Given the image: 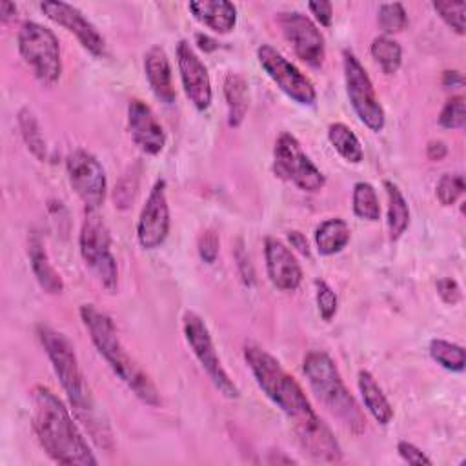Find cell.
<instances>
[{"label": "cell", "instance_id": "obj_1", "mask_svg": "<svg viewBox=\"0 0 466 466\" xmlns=\"http://www.w3.org/2000/svg\"><path fill=\"white\" fill-rule=\"evenodd\" d=\"M244 359L264 395L289 419L300 448L319 462H339L342 459L340 446L311 408L300 384L257 344L248 342L244 346Z\"/></svg>", "mask_w": 466, "mask_h": 466}, {"label": "cell", "instance_id": "obj_2", "mask_svg": "<svg viewBox=\"0 0 466 466\" xmlns=\"http://www.w3.org/2000/svg\"><path fill=\"white\" fill-rule=\"evenodd\" d=\"M36 335H38V340H40L44 351L47 353V357L53 364V370H55L76 417L84 422V426L91 433L93 441L100 448H111L109 426L102 419V413L86 384L84 373L80 370V364H78V359L75 353V346L64 333H60L46 324H40L36 328Z\"/></svg>", "mask_w": 466, "mask_h": 466}, {"label": "cell", "instance_id": "obj_3", "mask_svg": "<svg viewBox=\"0 0 466 466\" xmlns=\"http://www.w3.org/2000/svg\"><path fill=\"white\" fill-rule=\"evenodd\" d=\"M33 430L44 451L58 464L95 466L96 459L64 402L46 386L31 391Z\"/></svg>", "mask_w": 466, "mask_h": 466}, {"label": "cell", "instance_id": "obj_4", "mask_svg": "<svg viewBox=\"0 0 466 466\" xmlns=\"http://www.w3.org/2000/svg\"><path fill=\"white\" fill-rule=\"evenodd\" d=\"M80 319L98 350V353L106 359L113 373L146 404L158 406L160 395L149 375L131 359V355L122 346L116 328L109 315L100 311L93 304L80 306Z\"/></svg>", "mask_w": 466, "mask_h": 466}, {"label": "cell", "instance_id": "obj_5", "mask_svg": "<svg viewBox=\"0 0 466 466\" xmlns=\"http://www.w3.org/2000/svg\"><path fill=\"white\" fill-rule=\"evenodd\" d=\"M304 375L317 395V399L326 406V410L340 420V424L355 435L364 433L366 417L359 408L355 397L348 391L342 377L324 351H309L302 362Z\"/></svg>", "mask_w": 466, "mask_h": 466}, {"label": "cell", "instance_id": "obj_6", "mask_svg": "<svg viewBox=\"0 0 466 466\" xmlns=\"http://www.w3.org/2000/svg\"><path fill=\"white\" fill-rule=\"evenodd\" d=\"M18 53L42 84L51 86L60 78V44L49 27L31 20L24 22L18 31Z\"/></svg>", "mask_w": 466, "mask_h": 466}, {"label": "cell", "instance_id": "obj_7", "mask_svg": "<svg viewBox=\"0 0 466 466\" xmlns=\"http://www.w3.org/2000/svg\"><path fill=\"white\" fill-rule=\"evenodd\" d=\"M78 246L80 255L91 273L107 291H115L118 284V268L111 253V233L96 211H87L82 222Z\"/></svg>", "mask_w": 466, "mask_h": 466}, {"label": "cell", "instance_id": "obj_8", "mask_svg": "<svg viewBox=\"0 0 466 466\" xmlns=\"http://www.w3.org/2000/svg\"><path fill=\"white\" fill-rule=\"evenodd\" d=\"M342 67H344L346 93L355 115L370 131H375V133L382 131L386 124V115L364 66L359 62V58L351 51L344 49Z\"/></svg>", "mask_w": 466, "mask_h": 466}, {"label": "cell", "instance_id": "obj_9", "mask_svg": "<svg viewBox=\"0 0 466 466\" xmlns=\"http://www.w3.org/2000/svg\"><path fill=\"white\" fill-rule=\"evenodd\" d=\"M273 167L280 178L308 193H315L326 184L324 173L311 162L291 133L279 135L273 147Z\"/></svg>", "mask_w": 466, "mask_h": 466}, {"label": "cell", "instance_id": "obj_10", "mask_svg": "<svg viewBox=\"0 0 466 466\" xmlns=\"http://www.w3.org/2000/svg\"><path fill=\"white\" fill-rule=\"evenodd\" d=\"M182 329H184V337H186L193 355L197 357V360L200 362V366L204 368L208 377L211 379L213 386L224 397L238 399L240 391H238L237 384L233 382V379H229L228 371L224 370L206 322L197 313L186 311L184 320H182Z\"/></svg>", "mask_w": 466, "mask_h": 466}, {"label": "cell", "instance_id": "obj_11", "mask_svg": "<svg viewBox=\"0 0 466 466\" xmlns=\"http://www.w3.org/2000/svg\"><path fill=\"white\" fill-rule=\"evenodd\" d=\"M257 58L268 76L286 93L291 100L300 106H313L317 100V91L311 80L286 56H282L275 47L262 44L257 49Z\"/></svg>", "mask_w": 466, "mask_h": 466}, {"label": "cell", "instance_id": "obj_12", "mask_svg": "<svg viewBox=\"0 0 466 466\" xmlns=\"http://www.w3.org/2000/svg\"><path fill=\"white\" fill-rule=\"evenodd\" d=\"M67 178L73 191L87 211H96L106 198V171L102 164L86 149H75L66 160Z\"/></svg>", "mask_w": 466, "mask_h": 466}, {"label": "cell", "instance_id": "obj_13", "mask_svg": "<svg viewBox=\"0 0 466 466\" xmlns=\"http://www.w3.org/2000/svg\"><path fill=\"white\" fill-rule=\"evenodd\" d=\"M277 22L295 55L311 67H320L326 58V44L315 22L300 11L279 13Z\"/></svg>", "mask_w": 466, "mask_h": 466}, {"label": "cell", "instance_id": "obj_14", "mask_svg": "<svg viewBox=\"0 0 466 466\" xmlns=\"http://www.w3.org/2000/svg\"><path fill=\"white\" fill-rule=\"evenodd\" d=\"M169 222L171 220H169V206H167V195H166V180L158 178L153 184L137 222L138 244L146 249L158 248L167 238Z\"/></svg>", "mask_w": 466, "mask_h": 466}, {"label": "cell", "instance_id": "obj_15", "mask_svg": "<svg viewBox=\"0 0 466 466\" xmlns=\"http://www.w3.org/2000/svg\"><path fill=\"white\" fill-rule=\"evenodd\" d=\"M40 9L49 20L62 25L69 33H73L82 44V47H86L93 56H104L107 53L104 36L75 5H69L66 2L47 0L40 4Z\"/></svg>", "mask_w": 466, "mask_h": 466}, {"label": "cell", "instance_id": "obj_16", "mask_svg": "<svg viewBox=\"0 0 466 466\" xmlns=\"http://www.w3.org/2000/svg\"><path fill=\"white\" fill-rule=\"evenodd\" d=\"M177 64L186 96L195 106V109L206 111L213 98L211 80L204 62L198 58L187 40H180L177 44Z\"/></svg>", "mask_w": 466, "mask_h": 466}, {"label": "cell", "instance_id": "obj_17", "mask_svg": "<svg viewBox=\"0 0 466 466\" xmlns=\"http://www.w3.org/2000/svg\"><path fill=\"white\" fill-rule=\"evenodd\" d=\"M127 129L133 142L147 155H158L166 146V131L162 124L153 109L138 98L129 100Z\"/></svg>", "mask_w": 466, "mask_h": 466}, {"label": "cell", "instance_id": "obj_18", "mask_svg": "<svg viewBox=\"0 0 466 466\" xmlns=\"http://www.w3.org/2000/svg\"><path fill=\"white\" fill-rule=\"evenodd\" d=\"M266 271L271 284L282 291H293L302 282V269L291 249L275 237L264 240Z\"/></svg>", "mask_w": 466, "mask_h": 466}, {"label": "cell", "instance_id": "obj_19", "mask_svg": "<svg viewBox=\"0 0 466 466\" xmlns=\"http://www.w3.org/2000/svg\"><path fill=\"white\" fill-rule=\"evenodd\" d=\"M144 71L146 78L149 82V87L153 89L155 96L162 100L164 104L175 102V86H173V75H171V64L169 58L160 46H153L144 55Z\"/></svg>", "mask_w": 466, "mask_h": 466}, {"label": "cell", "instance_id": "obj_20", "mask_svg": "<svg viewBox=\"0 0 466 466\" xmlns=\"http://www.w3.org/2000/svg\"><path fill=\"white\" fill-rule=\"evenodd\" d=\"M193 16L218 35L229 33L237 24V7L228 0H200L187 4Z\"/></svg>", "mask_w": 466, "mask_h": 466}, {"label": "cell", "instance_id": "obj_21", "mask_svg": "<svg viewBox=\"0 0 466 466\" xmlns=\"http://www.w3.org/2000/svg\"><path fill=\"white\" fill-rule=\"evenodd\" d=\"M27 255H29V264L33 269V275L40 288L49 293V295H58L64 291V280L60 273L55 269L51 264L46 246L38 233H31L29 242H27Z\"/></svg>", "mask_w": 466, "mask_h": 466}, {"label": "cell", "instance_id": "obj_22", "mask_svg": "<svg viewBox=\"0 0 466 466\" xmlns=\"http://www.w3.org/2000/svg\"><path fill=\"white\" fill-rule=\"evenodd\" d=\"M357 384H359L362 402L366 410L371 413V417L382 426L390 424L393 419V408L386 399L384 391L380 390V386L377 384L375 377L368 370H360Z\"/></svg>", "mask_w": 466, "mask_h": 466}, {"label": "cell", "instance_id": "obj_23", "mask_svg": "<svg viewBox=\"0 0 466 466\" xmlns=\"http://www.w3.org/2000/svg\"><path fill=\"white\" fill-rule=\"evenodd\" d=\"M248 80L238 73H229L224 78V98L228 106V126L238 127L248 113L249 89Z\"/></svg>", "mask_w": 466, "mask_h": 466}, {"label": "cell", "instance_id": "obj_24", "mask_svg": "<svg viewBox=\"0 0 466 466\" xmlns=\"http://www.w3.org/2000/svg\"><path fill=\"white\" fill-rule=\"evenodd\" d=\"M351 238L350 226L346 220L335 217V218H326L320 222L315 229V244L320 255H335L346 248V244Z\"/></svg>", "mask_w": 466, "mask_h": 466}, {"label": "cell", "instance_id": "obj_25", "mask_svg": "<svg viewBox=\"0 0 466 466\" xmlns=\"http://www.w3.org/2000/svg\"><path fill=\"white\" fill-rule=\"evenodd\" d=\"M384 189L388 197V231L390 238L397 240L410 226V206L397 184L384 180Z\"/></svg>", "mask_w": 466, "mask_h": 466}, {"label": "cell", "instance_id": "obj_26", "mask_svg": "<svg viewBox=\"0 0 466 466\" xmlns=\"http://www.w3.org/2000/svg\"><path fill=\"white\" fill-rule=\"evenodd\" d=\"M328 140L333 146V149L348 162L359 164L364 157L362 146L357 138V135L342 122H333L328 127Z\"/></svg>", "mask_w": 466, "mask_h": 466}, {"label": "cell", "instance_id": "obj_27", "mask_svg": "<svg viewBox=\"0 0 466 466\" xmlns=\"http://www.w3.org/2000/svg\"><path fill=\"white\" fill-rule=\"evenodd\" d=\"M18 127H20V135H22L27 149L38 160H46L47 158V146H46L40 124H38L35 113L29 107H22L18 111Z\"/></svg>", "mask_w": 466, "mask_h": 466}, {"label": "cell", "instance_id": "obj_28", "mask_svg": "<svg viewBox=\"0 0 466 466\" xmlns=\"http://www.w3.org/2000/svg\"><path fill=\"white\" fill-rule=\"evenodd\" d=\"M370 53L386 75H393L399 71L402 62V49L399 42L393 40L391 36H386V35L375 36L370 46Z\"/></svg>", "mask_w": 466, "mask_h": 466}, {"label": "cell", "instance_id": "obj_29", "mask_svg": "<svg viewBox=\"0 0 466 466\" xmlns=\"http://www.w3.org/2000/svg\"><path fill=\"white\" fill-rule=\"evenodd\" d=\"M351 208L355 217L362 220L375 222L380 218V206H379V197L375 187L370 182H357L353 186V195H351Z\"/></svg>", "mask_w": 466, "mask_h": 466}, {"label": "cell", "instance_id": "obj_30", "mask_svg": "<svg viewBox=\"0 0 466 466\" xmlns=\"http://www.w3.org/2000/svg\"><path fill=\"white\" fill-rule=\"evenodd\" d=\"M430 357L448 371H462L466 366L464 350L459 344H453L444 339H433L430 342Z\"/></svg>", "mask_w": 466, "mask_h": 466}, {"label": "cell", "instance_id": "obj_31", "mask_svg": "<svg viewBox=\"0 0 466 466\" xmlns=\"http://www.w3.org/2000/svg\"><path fill=\"white\" fill-rule=\"evenodd\" d=\"M431 7L437 15L444 20L448 27H451L457 35H464V15H466V2L462 0H439L433 2Z\"/></svg>", "mask_w": 466, "mask_h": 466}, {"label": "cell", "instance_id": "obj_32", "mask_svg": "<svg viewBox=\"0 0 466 466\" xmlns=\"http://www.w3.org/2000/svg\"><path fill=\"white\" fill-rule=\"evenodd\" d=\"M466 184L461 173H446L435 186V195L442 206H453L464 193Z\"/></svg>", "mask_w": 466, "mask_h": 466}, {"label": "cell", "instance_id": "obj_33", "mask_svg": "<svg viewBox=\"0 0 466 466\" xmlns=\"http://www.w3.org/2000/svg\"><path fill=\"white\" fill-rule=\"evenodd\" d=\"M379 25L380 29L386 33V36L390 33H399L406 27L408 24V16H406V9L402 4L393 2V4H380L379 7Z\"/></svg>", "mask_w": 466, "mask_h": 466}, {"label": "cell", "instance_id": "obj_34", "mask_svg": "<svg viewBox=\"0 0 466 466\" xmlns=\"http://www.w3.org/2000/svg\"><path fill=\"white\" fill-rule=\"evenodd\" d=\"M439 124L446 129H461L466 124V107H464V96L457 95L451 96L439 115Z\"/></svg>", "mask_w": 466, "mask_h": 466}, {"label": "cell", "instance_id": "obj_35", "mask_svg": "<svg viewBox=\"0 0 466 466\" xmlns=\"http://www.w3.org/2000/svg\"><path fill=\"white\" fill-rule=\"evenodd\" d=\"M315 289H317V308L320 317L324 320H331L339 308L337 293L331 289V286L326 280H320V279L315 280Z\"/></svg>", "mask_w": 466, "mask_h": 466}, {"label": "cell", "instance_id": "obj_36", "mask_svg": "<svg viewBox=\"0 0 466 466\" xmlns=\"http://www.w3.org/2000/svg\"><path fill=\"white\" fill-rule=\"evenodd\" d=\"M137 189H138V175L135 173V169H131L118 180L115 187V206L118 209H127L135 200Z\"/></svg>", "mask_w": 466, "mask_h": 466}, {"label": "cell", "instance_id": "obj_37", "mask_svg": "<svg viewBox=\"0 0 466 466\" xmlns=\"http://www.w3.org/2000/svg\"><path fill=\"white\" fill-rule=\"evenodd\" d=\"M218 248H220L218 235L213 229L202 231V235L198 237V244H197L200 258L204 262H208V264H213L217 260V257H218Z\"/></svg>", "mask_w": 466, "mask_h": 466}, {"label": "cell", "instance_id": "obj_38", "mask_svg": "<svg viewBox=\"0 0 466 466\" xmlns=\"http://www.w3.org/2000/svg\"><path fill=\"white\" fill-rule=\"evenodd\" d=\"M235 262H237V269H238L242 282L246 286H253L255 284V269H253L251 258L244 248V242L240 238L235 244Z\"/></svg>", "mask_w": 466, "mask_h": 466}, {"label": "cell", "instance_id": "obj_39", "mask_svg": "<svg viewBox=\"0 0 466 466\" xmlns=\"http://www.w3.org/2000/svg\"><path fill=\"white\" fill-rule=\"evenodd\" d=\"M397 451L399 455L408 462V464H426L430 466L431 464V459L426 457V453L422 450H419L415 444L408 442V441H400L397 444Z\"/></svg>", "mask_w": 466, "mask_h": 466}, {"label": "cell", "instance_id": "obj_40", "mask_svg": "<svg viewBox=\"0 0 466 466\" xmlns=\"http://www.w3.org/2000/svg\"><path fill=\"white\" fill-rule=\"evenodd\" d=\"M437 293L442 299V302L451 304V306L457 304L461 300V297H462L461 286L453 279H450V277H444V279L437 280Z\"/></svg>", "mask_w": 466, "mask_h": 466}, {"label": "cell", "instance_id": "obj_41", "mask_svg": "<svg viewBox=\"0 0 466 466\" xmlns=\"http://www.w3.org/2000/svg\"><path fill=\"white\" fill-rule=\"evenodd\" d=\"M308 9L311 11V15L317 18V22H320V25L329 27L331 20H333V5L329 2H309Z\"/></svg>", "mask_w": 466, "mask_h": 466}, {"label": "cell", "instance_id": "obj_42", "mask_svg": "<svg viewBox=\"0 0 466 466\" xmlns=\"http://www.w3.org/2000/svg\"><path fill=\"white\" fill-rule=\"evenodd\" d=\"M446 155H448V147H446V144H444L442 140H431V142H428V146H426V157H428L430 160L439 162V160H442Z\"/></svg>", "mask_w": 466, "mask_h": 466}, {"label": "cell", "instance_id": "obj_43", "mask_svg": "<svg viewBox=\"0 0 466 466\" xmlns=\"http://www.w3.org/2000/svg\"><path fill=\"white\" fill-rule=\"evenodd\" d=\"M288 240H289L291 248H295L299 253L309 257V244H308L306 237L300 231H289L288 233Z\"/></svg>", "mask_w": 466, "mask_h": 466}, {"label": "cell", "instance_id": "obj_44", "mask_svg": "<svg viewBox=\"0 0 466 466\" xmlns=\"http://www.w3.org/2000/svg\"><path fill=\"white\" fill-rule=\"evenodd\" d=\"M464 84V78L459 71H444L442 73V86L444 87H455V86H462Z\"/></svg>", "mask_w": 466, "mask_h": 466}, {"label": "cell", "instance_id": "obj_45", "mask_svg": "<svg viewBox=\"0 0 466 466\" xmlns=\"http://www.w3.org/2000/svg\"><path fill=\"white\" fill-rule=\"evenodd\" d=\"M15 15H16V5L13 2H9V0L0 2V18H2V22H7Z\"/></svg>", "mask_w": 466, "mask_h": 466}, {"label": "cell", "instance_id": "obj_46", "mask_svg": "<svg viewBox=\"0 0 466 466\" xmlns=\"http://www.w3.org/2000/svg\"><path fill=\"white\" fill-rule=\"evenodd\" d=\"M197 42H198V47L204 51H213L218 47V44L213 38H209L208 35H202V33L197 35Z\"/></svg>", "mask_w": 466, "mask_h": 466}]
</instances>
